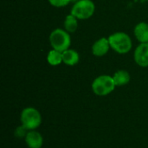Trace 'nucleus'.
I'll return each mask as SVG.
<instances>
[{
  "label": "nucleus",
  "instance_id": "0eeeda50",
  "mask_svg": "<svg viewBox=\"0 0 148 148\" xmlns=\"http://www.w3.org/2000/svg\"><path fill=\"white\" fill-rule=\"evenodd\" d=\"M109 49H111V47L108 38L102 37L95 42L92 46V53L94 54V56L101 57L105 56L108 52Z\"/></svg>",
  "mask_w": 148,
  "mask_h": 148
},
{
  "label": "nucleus",
  "instance_id": "2eb2a0df",
  "mask_svg": "<svg viewBox=\"0 0 148 148\" xmlns=\"http://www.w3.org/2000/svg\"><path fill=\"white\" fill-rule=\"evenodd\" d=\"M26 131H27V129H26L23 126L18 127L17 129H16V136H18V137H23V136L25 137L26 134H27Z\"/></svg>",
  "mask_w": 148,
  "mask_h": 148
},
{
  "label": "nucleus",
  "instance_id": "ddd939ff",
  "mask_svg": "<svg viewBox=\"0 0 148 148\" xmlns=\"http://www.w3.org/2000/svg\"><path fill=\"white\" fill-rule=\"evenodd\" d=\"M77 18L73 16L72 14H69L66 16L64 21V29L69 33H73L77 29L78 27V22Z\"/></svg>",
  "mask_w": 148,
  "mask_h": 148
},
{
  "label": "nucleus",
  "instance_id": "4468645a",
  "mask_svg": "<svg viewBox=\"0 0 148 148\" xmlns=\"http://www.w3.org/2000/svg\"><path fill=\"white\" fill-rule=\"evenodd\" d=\"M49 3L55 7H64L71 3V0H49Z\"/></svg>",
  "mask_w": 148,
  "mask_h": 148
},
{
  "label": "nucleus",
  "instance_id": "dca6fc26",
  "mask_svg": "<svg viewBox=\"0 0 148 148\" xmlns=\"http://www.w3.org/2000/svg\"><path fill=\"white\" fill-rule=\"evenodd\" d=\"M79 0H71V3H75L76 2H78Z\"/></svg>",
  "mask_w": 148,
  "mask_h": 148
},
{
  "label": "nucleus",
  "instance_id": "20e7f679",
  "mask_svg": "<svg viewBox=\"0 0 148 148\" xmlns=\"http://www.w3.org/2000/svg\"><path fill=\"white\" fill-rule=\"evenodd\" d=\"M95 10V3L91 0H79L74 3L70 14L75 16L77 19L85 20L91 17Z\"/></svg>",
  "mask_w": 148,
  "mask_h": 148
},
{
  "label": "nucleus",
  "instance_id": "f257e3e1",
  "mask_svg": "<svg viewBox=\"0 0 148 148\" xmlns=\"http://www.w3.org/2000/svg\"><path fill=\"white\" fill-rule=\"evenodd\" d=\"M108 41L111 49L119 54L128 53L133 47L131 37L125 32H116L112 34L108 37Z\"/></svg>",
  "mask_w": 148,
  "mask_h": 148
},
{
  "label": "nucleus",
  "instance_id": "9d476101",
  "mask_svg": "<svg viewBox=\"0 0 148 148\" xmlns=\"http://www.w3.org/2000/svg\"><path fill=\"white\" fill-rule=\"evenodd\" d=\"M80 56L78 52L74 49H68L62 52V62L69 66H74L79 62Z\"/></svg>",
  "mask_w": 148,
  "mask_h": 148
},
{
  "label": "nucleus",
  "instance_id": "423d86ee",
  "mask_svg": "<svg viewBox=\"0 0 148 148\" xmlns=\"http://www.w3.org/2000/svg\"><path fill=\"white\" fill-rule=\"evenodd\" d=\"M134 61L140 67H148V42L140 43L134 50Z\"/></svg>",
  "mask_w": 148,
  "mask_h": 148
},
{
  "label": "nucleus",
  "instance_id": "9b49d317",
  "mask_svg": "<svg viewBox=\"0 0 148 148\" xmlns=\"http://www.w3.org/2000/svg\"><path fill=\"white\" fill-rule=\"evenodd\" d=\"M113 79L114 81V83L116 85V87H121V86H124L126 84H127L130 82V75L127 71L126 70H119L117 72L114 73Z\"/></svg>",
  "mask_w": 148,
  "mask_h": 148
},
{
  "label": "nucleus",
  "instance_id": "f03ea898",
  "mask_svg": "<svg viewBox=\"0 0 148 148\" xmlns=\"http://www.w3.org/2000/svg\"><path fill=\"white\" fill-rule=\"evenodd\" d=\"M49 42L53 49L63 52L69 49L71 37L69 33L62 29H56L49 35Z\"/></svg>",
  "mask_w": 148,
  "mask_h": 148
},
{
  "label": "nucleus",
  "instance_id": "39448f33",
  "mask_svg": "<svg viewBox=\"0 0 148 148\" xmlns=\"http://www.w3.org/2000/svg\"><path fill=\"white\" fill-rule=\"evenodd\" d=\"M21 122L27 130H34L42 123L40 113L34 108H26L22 111Z\"/></svg>",
  "mask_w": 148,
  "mask_h": 148
},
{
  "label": "nucleus",
  "instance_id": "1a4fd4ad",
  "mask_svg": "<svg viewBox=\"0 0 148 148\" xmlns=\"http://www.w3.org/2000/svg\"><path fill=\"white\" fill-rule=\"evenodd\" d=\"M134 36L140 43L148 42V23H138L134 28Z\"/></svg>",
  "mask_w": 148,
  "mask_h": 148
},
{
  "label": "nucleus",
  "instance_id": "6e6552de",
  "mask_svg": "<svg viewBox=\"0 0 148 148\" xmlns=\"http://www.w3.org/2000/svg\"><path fill=\"white\" fill-rule=\"evenodd\" d=\"M25 142L29 148H41L43 143V139L41 134L36 131L30 130L25 136Z\"/></svg>",
  "mask_w": 148,
  "mask_h": 148
},
{
  "label": "nucleus",
  "instance_id": "f8f14e48",
  "mask_svg": "<svg viewBox=\"0 0 148 148\" xmlns=\"http://www.w3.org/2000/svg\"><path fill=\"white\" fill-rule=\"evenodd\" d=\"M47 61L51 66H57L62 62V52L52 49L48 53Z\"/></svg>",
  "mask_w": 148,
  "mask_h": 148
},
{
  "label": "nucleus",
  "instance_id": "7ed1b4c3",
  "mask_svg": "<svg viewBox=\"0 0 148 148\" xmlns=\"http://www.w3.org/2000/svg\"><path fill=\"white\" fill-rule=\"evenodd\" d=\"M116 85L113 76L103 75L95 78L92 83V89L94 93L99 96H105L112 93Z\"/></svg>",
  "mask_w": 148,
  "mask_h": 148
}]
</instances>
